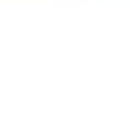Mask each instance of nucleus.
Segmentation results:
<instances>
[]
</instances>
